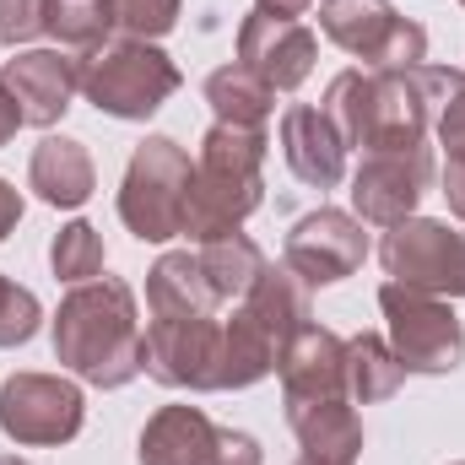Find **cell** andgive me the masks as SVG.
<instances>
[{
	"instance_id": "5",
	"label": "cell",
	"mask_w": 465,
	"mask_h": 465,
	"mask_svg": "<svg viewBox=\"0 0 465 465\" xmlns=\"http://www.w3.org/2000/svg\"><path fill=\"white\" fill-rule=\"evenodd\" d=\"M190 184L195 163L173 135H146L119 179V223L141 243H168L184 238V212H190Z\"/></svg>"
},
{
	"instance_id": "25",
	"label": "cell",
	"mask_w": 465,
	"mask_h": 465,
	"mask_svg": "<svg viewBox=\"0 0 465 465\" xmlns=\"http://www.w3.org/2000/svg\"><path fill=\"white\" fill-rule=\"evenodd\" d=\"M104 232L93 228V223H65V228L54 232V243H49V265H54V276L60 282H93V276H104Z\"/></svg>"
},
{
	"instance_id": "6",
	"label": "cell",
	"mask_w": 465,
	"mask_h": 465,
	"mask_svg": "<svg viewBox=\"0 0 465 465\" xmlns=\"http://www.w3.org/2000/svg\"><path fill=\"white\" fill-rule=\"evenodd\" d=\"M179 65L168 60L163 44L146 38H109L104 49L82 54V93L98 114L109 119H152L173 93H179Z\"/></svg>"
},
{
	"instance_id": "3",
	"label": "cell",
	"mask_w": 465,
	"mask_h": 465,
	"mask_svg": "<svg viewBox=\"0 0 465 465\" xmlns=\"http://www.w3.org/2000/svg\"><path fill=\"white\" fill-rule=\"evenodd\" d=\"M265 130L249 124H212L201 152H195V184H190V212H184V238L212 243L238 232L265 201Z\"/></svg>"
},
{
	"instance_id": "21",
	"label": "cell",
	"mask_w": 465,
	"mask_h": 465,
	"mask_svg": "<svg viewBox=\"0 0 465 465\" xmlns=\"http://www.w3.org/2000/svg\"><path fill=\"white\" fill-rule=\"evenodd\" d=\"M195 254H201V271H206V282H212V292H217L223 303H243L249 287H254L260 271H265V254H260V243H254L249 232L212 238V243H201Z\"/></svg>"
},
{
	"instance_id": "14",
	"label": "cell",
	"mask_w": 465,
	"mask_h": 465,
	"mask_svg": "<svg viewBox=\"0 0 465 465\" xmlns=\"http://www.w3.org/2000/svg\"><path fill=\"white\" fill-rule=\"evenodd\" d=\"M282 260H287L309 287H336V282H347L351 271L368 260V232H362V223H357L351 212L320 206V212H309V217L292 223Z\"/></svg>"
},
{
	"instance_id": "19",
	"label": "cell",
	"mask_w": 465,
	"mask_h": 465,
	"mask_svg": "<svg viewBox=\"0 0 465 465\" xmlns=\"http://www.w3.org/2000/svg\"><path fill=\"white\" fill-rule=\"evenodd\" d=\"M146 309H152V320H212L223 309V298L212 292V282L201 271V254L168 249L146 271Z\"/></svg>"
},
{
	"instance_id": "13",
	"label": "cell",
	"mask_w": 465,
	"mask_h": 465,
	"mask_svg": "<svg viewBox=\"0 0 465 465\" xmlns=\"http://www.w3.org/2000/svg\"><path fill=\"white\" fill-rule=\"evenodd\" d=\"M146 373L163 390L212 395L223 390V320H152L146 325Z\"/></svg>"
},
{
	"instance_id": "26",
	"label": "cell",
	"mask_w": 465,
	"mask_h": 465,
	"mask_svg": "<svg viewBox=\"0 0 465 465\" xmlns=\"http://www.w3.org/2000/svg\"><path fill=\"white\" fill-rule=\"evenodd\" d=\"M179 5L184 0H109L114 38H146V44H157L163 33L179 27Z\"/></svg>"
},
{
	"instance_id": "18",
	"label": "cell",
	"mask_w": 465,
	"mask_h": 465,
	"mask_svg": "<svg viewBox=\"0 0 465 465\" xmlns=\"http://www.w3.org/2000/svg\"><path fill=\"white\" fill-rule=\"evenodd\" d=\"M27 190L44 201V206H60V212H76L93 201L98 190V168H93V152L71 135H44L33 146V163H27Z\"/></svg>"
},
{
	"instance_id": "2",
	"label": "cell",
	"mask_w": 465,
	"mask_h": 465,
	"mask_svg": "<svg viewBox=\"0 0 465 465\" xmlns=\"http://www.w3.org/2000/svg\"><path fill=\"white\" fill-rule=\"evenodd\" d=\"M54 357L93 390H124L135 373H146V331L130 282H76L54 314Z\"/></svg>"
},
{
	"instance_id": "4",
	"label": "cell",
	"mask_w": 465,
	"mask_h": 465,
	"mask_svg": "<svg viewBox=\"0 0 465 465\" xmlns=\"http://www.w3.org/2000/svg\"><path fill=\"white\" fill-rule=\"evenodd\" d=\"M309 320V282L287 260H265L249 298L232 303V320H223V390H254L260 379H271L287 341Z\"/></svg>"
},
{
	"instance_id": "15",
	"label": "cell",
	"mask_w": 465,
	"mask_h": 465,
	"mask_svg": "<svg viewBox=\"0 0 465 465\" xmlns=\"http://www.w3.org/2000/svg\"><path fill=\"white\" fill-rule=\"evenodd\" d=\"M314 60H320V38L303 22L265 16V11H249L238 22V65L254 71L271 93H298Z\"/></svg>"
},
{
	"instance_id": "1",
	"label": "cell",
	"mask_w": 465,
	"mask_h": 465,
	"mask_svg": "<svg viewBox=\"0 0 465 465\" xmlns=\"http://www.w3.org/2000/svg\"><path fill=\"white\" fill-rule=\"evenodd\" d=\"M450 65H411V71H341L325 87V119L347 141V152H401L422 146L433 130L439 93Z\"/></svg>"
},
{
	"instance_id": "17",
	"label": "cell",
	"mask_w": 465,
	"mask_h": 465,
	"mask_svg": "<svg viewBox=\"0 0 465 465\" xmlns=\"http://www.w3.org/2000/svg\"><path fill=\"white\" fill-rule=\"evenodd\" d=\"M282 157L292 168V179L314 184V190H336L347 179V141L336 135V124L325 109H287L282 114Z\"/></svg>"
},
{
	"instance_id": "8",
	"label": "cell",
	"mask_w": 465,
	"mask_h": 465,
	"mask_svg": "<svg viewBox=\"0 0 465 465\" xmlns=\"http://www.w3.org/2000/svg\"><path fill=\"white\" fill-rule=\"evenodd\" d=\"M320 33L336 49L357 54L368 71L428 65V33L390 0H320Z\"/></svg>"
},
{
	"instance_id": "11",
	"label": "cell",
	"mask_w": 465,
	"mask_h": 465,
	"mask_svg": "<svg viewBox=\"0 0 465 465\" xmlns=\"http://www.w3.org/2000/svg\"><path fill=\"white\" fill-rule=\"evenodd\" d=\"M384 276L433 298H465V232L433 217H406L384 228L379 243Z\"/></svg>"
},
{
	"instance_id": "31",
	"label": "cell",
	"mask_w": 465,
	"mask_h": 465,
	"mask_svg": "<svg viewBox=\"0 0 465 465\" xmlns=\"http://www.w3.org/2000/svg\"><path fill=\"white\" fill-rule=\"evenodd\" d=\"M22 130V109H16V98L0 87V146H11V135Z\"/></svg>"
},
{
	"instance_id": "12",
	"label": "cell",
	"mask_w": 465,
	"mask_h": 465,
	"mask_svg": "<svg viewBox=\"0 0 465 465\" xmlns=\"http://www.w3.org/2000/svg\"><path fill=\"white\" fill-rule=\"evenodd\" d=\"M433 184V146H401V152H368L351 173V217L373 228H395L417 217L422 195Z\"/></svg>"
},
{
	"instance_id": "29",
	"label": "cell",
	"mask_w": 465,
	"mask_h": 465,
	"mask_svg": "<svg viewBox=\"0 0 465 465\" xmlns=\"http://www.w3.org/2000/svg\"><path fill=\"white\" fill-rule=\"evenodd\" d=\"M444 201H450V212L465 223V152H450L444 157Z\"/></svg>"
},
{
	"instance_id": "7",
	"label": "cell",
	"mask_w": 465,
	"mask_h": 465,
	"mask_svg": "<svg viewBox=\"0 0 465 465\" xmlns=\"http://www.w3.org/2000/svg\"><path fill=\"white\" fill-rule=\"evenodd\" d=\"M379 309L390 325V351L401 357L406 373H455L465 357V325L455 320L450 298L384 282L379 287Z\"/></svg>"
},
{
	"instance_id": "35",
	"label": "cell",
	"mask_w": 465,
	"mask_h": 465,
	"mask_svg": "<svg viewBox=\"0 0 465 465\" xmlns=\"http://www.w3.org/2000/svg\"><path fill=\"white\" fill-rule=\"evenodd\" d=\"M455 465H465V460H455Z\"/></svg>"
},
{
	"instance_id": "36",
	"label": "cell",
	"mask_w": 465,
	"mask_h": 465,
	"mask_svg": "<svg viewBox=\"0 0 465 465\" xmlns=\"http://www.w3.org/2000/svg\"><path fill=\"white\" fill-rule=\"evenodd\" d=\"M460 5H465V0H460Z\"/></svg>"
},
{
	"instance_id": "24",
	"label": "cell",
	"mask_w": 465,
	"mask_h": 465,
	"mask_svg": "<svg viewBox=\"0 0 465 465\" xmlns=\"http://www.w3.org/2000/svg\"><path fill=\"white\" fill-rule=\"evenodd\" d=\"M49 33L65 49L93 54L114 38V11H109V0H49Z\"/></svg>"
},
{
	"instance_id": "33",
	"label": "cell",
	"mask_w": 465,
	"mask_h": 465,
	"mask_svg": "<svg viewBox=\"0 0 465 465\" xmlns=\"http://www.w3.org/2000/svg\"><path fill=\"white\" fill-rule=\"evenodd\" d=\"M292 465H336V460H314V455H298Z\"/></svg>"
},
{
	"instance_id": "23",
	"label": "cell",
	"mask_w": 465,
	"mask_h": 465,
	"mask_svg": "<svg viewBox=\"0 0 465 465\" xmlns=\"http://www.w3.org/2000/svg\"><path fill=\"white\" fill-rule=\"evenodd\" d=\"M401 379H406V368H401V357L390 351L384 336L362 331V336L347 341V395H351V406L390 401V395L401 390Z\"/></svg>"
},
{
	"instance_id": "20",
	"label": "cell",
	"mask_w": 465,
	"mask_h": 465,
	"mask_svg": "<svg viewBox=\"0 0 465 465\" xmlns=\"http://www.w3.org/2000/svg\"><path fill=\"white\" fill-rule=\"evenodd\" d=\"M287 428L298 433L303 455H314V460L357 465V455H362V417H357L351 401H303V406H287Z\"/></svg>"
},
{
	"instance_id": "27",
	"label": "cell",
	"mask_w": 465,
	"mask_h": 465,
	"mask_svg": "<svg viewBox=\"0 0 465 465\" xmlns=\"http://www.w3.org/2000/svg\"><path fill=\"white\" fill-rule=\"evenodd\" d=\"M38 320H44L38 298L11 276H0V347H27L38 336Z\"/></svg>"
},
{
	"instance_id": "16",
	"label": "cell",
	"mask_w": 465,
	"mask_h": 465,
	"mask_svg": "<svg viewBox=\"0 0 465 465\" xmlns=\"http://www.w3.org/2000/svg\"><path fill=\"white\" fill-rule=\"evenodd\" d=\"M0 87L16 98L22 124H60L71 98L82 93V54L71 49H22L16 60L0 65Z\"/></svg>"
},
{
	"instance_id": "34",
	"label": "cell",
	"mask_w": 465,
	"mask_h": 465,
	"mask_svg": "<svg viewBox=\"0 0 465 465\" xmlns=\"http://www.w3.org/2000/svg\"><path fill=\"white\" fill-rule=\"evenodd\" d=\"M0 465H27V460H16V455H0Z\"/></svg>"
},
{
	"instance_id": "22",
	"label": "cell",
	"mask_w": 465,
	"mask_h": 465,
	"mask_svg": "<svg viewBox=\"0 0 465 465\" xmlns=\"http://www.w3.org/2000/svg\"><path fill=\"white\" fill-rule=\"evenodd\" d=\"M206 104H212V114L223 119V124L265 130V119L276 109V93H271L254 71H243V65L232 60V65H223V71L206 76Z\"/></svg>"
},
{
	"instance_id": "32",
	"label": "cell",
	"mask_w": 465,
	"mask_h": 465,
	"mask_svg": "<svg viewBox=\"0 0 465 465\" xmlns=\"http://www.w3.org/2000/svg\"><path fill=\"white\" fill-rule=\"evenodd\" d=\"M309 5H314V0H254V11H265V16H287V22H298Z\"/></svg>"
},
{
	"instance_id": "10",
	"label": "cell",
	"mask_w": 465,
	"mask_h": 465,
	"mask_svg": "<svg viewBox=\"0 0 465 465\" xmlns=\"http://www.w3.org/2000/svg\"><path fill=\"white\" fill-rule=\"evenodd\" d=\"M87 422V401L71 379L60 373H11L0 384V433L27 450H54L71 444Z\"/></svg>"
},
{
	"instance_id": "28",
	"label": "cell",
	"mask_w": 465,
	"mask_h": 465,
	"mask_svg": "<svg viewBox=\"0 0 465 465\" xmlns=\"http://www.w3.org/2000/svg\"><path fill=\"white\" fill-rule=\"evenodd\" d=\"M38 33H49V0H0V44H33Z\"/></svg>"
},
{
	"instance_id": "9",
	"label": "cell",
	"mask_w": 465,
	"mask_h": 465,
	"mask_svg": "<svg viewBox=\"0 0 465 465\" xmlns=\"http://www.w3.org/2000/svg\"><path fill=\"white\" fill-rule=\"evenodd\" d=\"M135 460L141 465H260L265 450L249 433L217 428L201 406H163V411L146 417Z\"/></svg>"
},
{
	"instance_id": "30",
	"label": "cell",
	"mask_w": 465,
	"mask_h": 465,
	"mask_svg": "<svg viewBox=\"0 0 465 465\" xmlns=\"http://www.w3.org/2000/svg\"><path fill=\"white\" fill-rule=\"evenodd\" d=\"M16 223H22V195H16V184H11V179H0V243L11 238Z\"/></svg>"
}]
</instances>
